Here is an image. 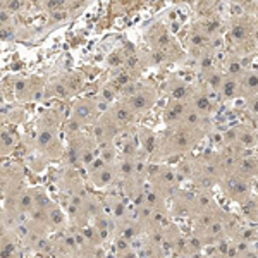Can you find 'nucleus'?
<instances>
[{
  "instance_id": "f257e3e1",
  "label": "nucleus",
  "mask_w": 258,
  "mask_h": 258,
  "mask_svg": "<svg viewBox=\"0 0 258 258\" xmlns=\"http://www.w3.org/2000/svg\"><path fill=\"white\" fill-rule=\"evenodd\" d=\"M62 112L55 107L47 109L41 114L35 131V147L47 160H60L66 153V148L60 141L59 127L62 124Z\"/></svg>"
},
{
  "instance_id": "f03ea898",
  "label": "nucleus",
  "mask_w": 258,
  "mask_h": 258,
  "mask_svg": "<svg viewBox=\"0 0 258 258\" xmlns=\"http://www.w3.org/2000/svg\"><path fill=\"white\" fill-rule=\"evenodd\" d=\"M122 93L124 102L136 115L152 109L157 100V91L150 85H126Z\"/></svg>"
},
{
  "instance_id": "7ed1b4c3",
  "label": "nucleus",
  "mask_w": 258,
  "mask_h": 258,
  "mask_svg": "<svg viewBox=\"0 0 258 258\" xmlns=\"http://www.w3.org/2000/svg\"><path fill=\"white\" fill-rule=\"evenodd\" d=\"M85 86V76L80 73H71L62 78L53 80L45 88V98H57V100H68L78 95L81 88Z\"/></svg>"
},
{
  "instance_id": "20e7f679",
  "label": "nucleus",
  "mask_w": 258,
  "mask_h": 258,
  "mask_svg": "<svg viewBox=\"0 0 258 258\" xmlns=\"http://www.w3.org/2000/svg\"><path fill=\"white\" fill-rule=\"evenodd\" d=\"M45 88H47V85L38 76L16 78V80H12V95L21 103L40 102V100H43Z\"/></svg>"
},
{
  "instance_id": "39448f33",
  "label": "nucleus",
  "mask_w": 258,
  "mask_h": 258,
  "mask_svg": "<svg viewBox=\"0 0 258 258\" xmlns=\"http://www.w3.org/2000/svg\"><path fill=\"white\" fill-rule=\"evenodd\" d=\"M100 117L98 103L93 98H78L76 102L71 105L69 110V119L74 120L76 124H80L81 127L93 126Z\"/></svg>"
},
{
  "instance_id": "423d86ee",
  "label": "nucleus",
  "mask_w": 258,
  "mask_h": 258,
  "mask_svg": "<svg viewBox=\"0 0 258 258\" xmlns=\"http://www.w3.org/2000/svg\"><path fill=\"white\" fill-rule=\"evenodd\" d=\"M86 170H88V181L95 188L110 186L112 182L115 181V177H117V169L112 164H105V162L100 160L98 157L86 167Z\"/></svg>"
},
{
  "instance_id": "0eeeda50",
  "label": "nucleus",
  "mask_w": 258,
  "mask_h": 258,
  "mask_svg": "<svg viewBox=\"0 0 258 258\" xmlns=\"http://www.w3.org/2000/svg\"><path fill=\"white\" fill-rule=\"evenodd\" d=\"M107 114L114 119V122L117 124L120 129H126L127 126H131L136 119V114L127 107L126 102H117L107 110Z\"/></svg>"
},
{
  "instance_id": "6e6552de",
  "label": "nucleus",
  "mask_w": 258,
  "mask_h": 258,
  "mask_svg": "<svg viewBox=\"0 0 258 258\" xmlns=\"http://www.w3.org/2000/svg\"><path fill=\"white\" fill-rule=\"evenodd\" d=\"M18 147V135L9 126L4 124L0 127V157H7Z\"/></svg>"
},
{
  "instance_id": "1a4fd4ad",
  "label": "nucleus",
  "mask_w": 258,
  "mask_h": 258,
  "mask_svg": "<svg viewBox=\"0 0 258 258\" xmlns=\"http://www.w3.org/2000/svg\"><path fill=\"white\" fill-rule=\"evenodd\" d=\"M186 112V105L184 102H179V100H174L167 105V109L164 110V120L167 124H176L182 119Z\"/></svg>"
},
{
  "instance_id": "9d476101",
  "label": "nucleus",
  "mask_w": 258,
  "mask_h": 258,
  "mask_svg": "<svg viewBox=\"0 0 258 258\" xmlns=\"http://www.w3.org/2000/svg\"><path fill=\"white\" fill-rule=\"evenodd\" d=\"M40 6L47 14H50V12H59V11H71V0H41Z\"/></svg>"
},
{
  "instance_id": "9b49d317",
  "label": "nucleus",
  "mask_w": 258,
  "mask_h": 258,
  "mask_svg": "<svg viewBox=\"0 0 258 258\" xmlns=\"http://www.w3.org/2000/svg\"><path fill=\"white\" fill-rule=\"evenodd\" d=\"M2 6L9 14L16 18V16L23 14L28 9V0H2Z\"/></svg>"
},
{
  "instance_id": "f8f14e48",
  "label": "nucleus",
  "mask_w": 258,
  "mask_h": 258,
  "mask_svg": "<svg viewBox=\"0 0 258 258\" xmlns=\"http://www.w3.org/2000/svg\"><path fill=\"white\" fill-rule=\"evenodd\" d=\"M169 90H170V95L174 97V100H179V102H184L189 95V90L184 83L181 81H172L169 85Z\"/></svg>"
},
{
  "instance_id": "ddd939ff",
  "label": "nucleus",
  "mask_w": 258,
  "mask_h": 258,
  "mask_svg": "<svg viewBox=\"0 0 258 258\" xmlns=\"http://www.w3.org/2000/svg\"><path fill=\"white\" fill-rule=\"evenodd\" d=\"M73 16L74 14L71 11H59V12H50V14H47V19H48L50 26H53V24L66 23V21H69Z\"/></svg>"
},
{
  "instance_id": "4468645a",
  "label": "nucleus",
  "mask_w": 258,
  "mask_h": 258,
  "mask_svg": "<svg viewBox=\"0 0 258 258\" xmlns=\"http://www.w3.org/2000/svg\"><path fill=\"white\" fill-rule=\"evenodd\" d=\"M209 98L203 97V95H198L197 98H195V107H197V110H209Z\"/></svg>"
},
{
  "instance_id": "2eb2a0df",
  "label": "nucleus",
  "mask_w": 258,
  "mask_h": 258,
  "mask_svg": "<svg viewBox=\"0 0 258 258\" xmlns=\"http://www.w3.org/2000/svg\"><path fill=\"white\" fill-rule=\"evenodd\" d=\"M236 91V83L234 81H227L226 85H224V93H226V97H232Z\"/></svg>"
},
{
  "instance_id": "dca6fc26",
  "label": "nucleus",
  "mask_w": 258,
  "mask_h": 258,
  "mask_svg": "<svg viewBox=\"0 0 258 258\" xmlns=\"http://www.w3.org/2000/svg\"><path fill=\"white\" fill-rule=\"evenodd\" d=\"M4 172H6V169L0 167V186H2V181H4Z\"/></svg>"
},
{
  "instance_id": "f3484780",
  "label": "nucleus",
  "mask_w": 258,
  "mask_h": 258,
  "mask_svg": "<svg viewBox=\"0 0 258 258\" xmlns=\"http://www.w3.org/2000/svg\"><path fill=\"white\" fill-rule=\"evenodd\" d=\"M255 110H258V100H256V103H255Z\"/></svg>"
},
{
  "instance_id": "a211bd4d",
  "label": "nucleus",
  "mask_w": 258,
  "mask_h": 258,
  "mask_svg": "<svg viewBox=\"0 0 258 258\" xmlns=\"http://www.w3.org/2000/svg\"><path fill=\"white\" fill-rule=\"evenodd\" d=\"M59 258H66V256H59Z\"/></svg>"
},
{
  "instance_id": "6ab92c4d",
  "label": "nucleus",
  "mask_w": 258,
  "mask_h": 258,
  "mask_svg": "<svg viewBox=\"0 0 258 258\" xmlns=\"http://www.w3.org/2000/svg\"><path fill=\"white\" fill-rule=\"evenodd\" d=\"M38 2H41V0H38Z\"/></svg>"
}]
</instances>
